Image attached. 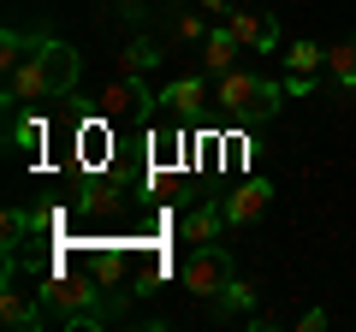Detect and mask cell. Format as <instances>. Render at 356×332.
<instances>
[{"instance_id":"1","label":"cell","mask_w":356,"mask_h":332,"mask_svg":"<svg viewBox=\"0 0 356 332\" xmlns=\"http://www.w3.org/2000/svg\"><path fill=\"white\" fill-rule=\"evenodd\" d=\"M178 279H184V291H191V297H202V303H208V297H220L232 279H238V273H232V249H226L220 238H214V243H196Z\"/></svg>"},{"instance_id":"2","label":"cell","mask_w":356,"mask_h":332,"mask_svg":"<svg viewBox=\"0 0 356 332\" xmlns=\"http://www.w3.org/2000/svg\"><path fill=\"white\" fill-rule=\"evenodd\" d=\"M95 285L89 279H48L42 285V303L54 308V315H60V326H102L107 315H95Z\"/></svg>"},{"instance_id":"3","label":"cell","mask_w":356,"mask_h":332,"mask_svg":"<svg viewBox=\"0 0 356 332\" xmlns=\"http://www.w3.org/2000/svg\"><path fill=\"white\" fill-rule=\"evenodd\" d=\"M36 65H42V77H48V95H72L77 77H83L77 48H72V42H54V36L36 42Z\"/></svg>"},{"instance_id":"4","label":"cell","mask_w":356,"mask_h":332,"mask_svg":"<svg viewBox=\"0 0 356 332\" xmlns=\"http://www.w3.org/2000/svg\"><path fill=\"white\" fill-rule=\"evenodd\" d=\"M226 30L243 42V53H280V42H285L280 24H273L261 6H232V13H226Z\"/></svg>"},{"instance_id":"5","label":"cell","mask_w":356,"mask_h":332,"mask_svg":"<svg viewBox=\"0 0 356 332\" xmlns=\"http://www.w3.org/2000/svg\"><path fill=\"white\" fill-rule=\"evenodd\" d=\"M261 83H267L261 72H243V65H232V72L220 77V90H214V101L226 107V113L250 119V113H255V101H261Z\"/></svg>"},{"instance_id":"6","label":"cell","mask_w":356,"mask_h":332,"mask_svg":"<svg viewBox=\"0 0 356 332\" xmlns=\"http://www.w3.org/2000/svg\"><path fill=\"white\" fill-rule=\"evenodd\" d=\"M267 202H273V184H267V179H243L238 190L226 196V226H250V219H261Z\"/></svg>"},{"instance_id":"7","label":"cell","mask_w":356,"mask_h":332,"mask_svg":"<svg viewBox=\"0 0 356 332\" xmlns=\"http://www.w3.org/2000/svg\"><path fill=\"white\" fill-rule=\"evenodd\" d=\"M238 53H243V42L232 36L226 24H214V30L202 36V72H208V77H226L232 65H238Z\"/></svg>"},{"instance_id":"8","label":"cell","mask_w":356,"mask_h":332,"mask_svg":"<svg viewBox=\"0 0 356 332\" xmlns=\"http://www.w3.org/2000/svg\"><path fill=\"white\" fill-rule=\"evenodd\" d=\"M0 320H6L13 332H36V326H48V308L30 303L24 291H0Z\"/></svg>"},{"instance_id":"9","label":"cell","mask_w":356,"mask_h":332,"mask_svg":"<svg viewBox=\"0 0 356 332\" xmlns=\"http://www.w3.org/2000/svg\"><path fill=\"white\" fill-rule=\"evenodd\" d=\"M220 226H226V202H202V208H191L184 214V243H214L220 238Z\"/></svg>"},{"instance_id":"10","label":"cell","mask_w":356,"mask_h":332,"mask_svg":"<svg viewBox=\"0 0 356 332\" xmlns=\"http://www.w3.org/2000/svg\"><path fill=\"white\" fill-rule=\"evenodd\" d=\"M208 101V83L202 77H172L161 90V107H172V113H196V107Z\"/></svg>"},{"instance_id":"11","label":"cell","mask_w":356,"mask_h":332,"mask_svg":"<svg viewBox=\"0 0 356 332\" xmlns=\"http://www.w3.org/2000/svg\"><path fill=\"white\" fill-rule=\"evenodd\" d=\"M321 65H327V53H321L315 42H291V48H285V77H309V83H315Z\"/></svg>"},{"instance_id":"12","label":"cell","mask_w":356,"mask_h":332,"mask_svg":"<svg viewBox=\"0 0 356 332\" xmlns=\"http://www.w3.org/2000/svg\"><path fill=\"white\" fill-rule=\"evenodd\" d=\"M327 77L339 83V90H356V42H339V48H327Z\"/></svg>"},{"instance_id":"13","label":"cell","mask_w":356,"mask_h":332,"mask_svg":"<svg viewBox=\"0 0 356 332\" xmlns=\"http://www.w3.org/2000/svg\"><path fill=\"white\" fill-rule=\"evenodd\" d=\"M161 65V53H154V42H131L125 53H119V77H143Z\"/></svg>"},{"instance_id":"14","label":"cell","mask_w":356,"mask_h":332,"mask_svg":"<svg viewBox=\"0 0 356 332\" xmlns=\"http://www.w3.org/2000/svg\"><path fill=\"white\" fill-rule=\"evenodd\" d=\"M30 48H36V36H24V30H0V65H6V72H13Z\"/></svg>"},{"instance_id":"15","label":"cell","mask_w":356,"mask_h":332,"mask_svg":"<svg viewBox=\"0 0 356 332\" xmlns=\"http://www.w3.org/2000/svg\"><path fill=\"white\" fill-rule=\"evenodd\" d=\"M220 297H226V308H232V315H250V308H255V285H250V279H232Z\"/></svg>"},{"instance_id":"16","label":"cell","mask_w":356,"mask_h":332,"mask_svg":"<svg viewBox=\"0 0 356 332\" xmlns=\"http://www.w3.org/2000/svg\"><path fill=\"white\" fill-rule=\"evenodd\" d=\"M202 36H208V30H202V18H196V13L178 18V42H202Z\"/></svg>"},{"instance_id":"17","label":"cell","mask_w":356,"mask_h":332,"mask_svg":"<svg viewBox=\"0 0 356 332\" xmlns=\"http://www.w3.org/2000/svg\"><path fill=\"white\" fill-rule=\"evenodd\" d=\"M297 326H303V332H321V326H327V308H303V315H297Z\"/></svg>"},{"instance_id":"18","label":"cell","mask_w":356,"mask_h":332,"mask_svg":"<svg viewBox=\"0 0 356 332\" xmlns=\"http://www.w3.org/2000/svg\"><path fill=\"white\" fill-rule=\"evenodd\" d=\"M202 6H208V13H220V18L232 13V0H202Z\"/></svg>"}]
</instances>
